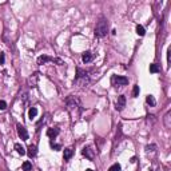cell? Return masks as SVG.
I'll use <instances>...</instances> for the list:
<instances>
[{"label": "cell", "mask_w": 171, "mask_h": 171, "mask_svg": "<svg viewBox=\"0 0 171 171\" xmlns=\"http://www.w3.org/2000/svg\"><path fill=\"white\" fill-rule=\"evenodd\" d=\"M139 92H140L139 86H134V90H132V98H138V96H139Z\"/></svg>", "instance_id": "22"}, {"label": "cell", "mask_w": 171, "mask_h": 171, "mask_svg": "<svg viewBox=\"0 0 171 171\" xmlns=\"http://www.w3.org/2000/svg\"><path fill=\"white\" fill-rule=\"evenodd\" d=\"M88 83H90L88 72L86 70H82L78 67L76 68V76H75V80H74V84H76L79 87H86Z\"/></svg>", "instance_id": "2"}, {"label": "cell", "mask_w": 171, "mask_h": 171, "mask_svg": "<svg viewBox=\"0 0 171 171\" xmlns=\"http://www.w3.org/2000/svg\"><path fill=\"white\" fill-rule=\"evenodd\" d=\"M160 71V67L159 64H156V63H152V64H150V72L151 74H156Z\"/></svg>", "instance_id": "17"}, {"label": "cell", "mask_w": 171, "mask_h": 171, "mask_svg": "<svg viewBox=\"0 0 171 171\" xmlns=\"http://www.w3.org/2000/svg\"><path fill=\"white\" fill-rule=\"evenodd\" d=\"M16 130H18V135L19 138L22 140H28V131H27V128L24 126H22L19 123V125H16Z\"/></svg>", "instance_id": "6"}, {"label": "cell", "mask_w": 171, "mask_h": 171, "mask_svg": "<svg viewBox=\"0 0 171 171\" xmlns=\"http://www.w3.org/2000/svg\"><path fill=\"white\" fill-rule=\"evenodd\" d=\"M136 33H138L139 36H145V33H146L145 27H143V26H140V24H138V26H136Z\"/></svg>", "instance_id": "19"}, {"label": "cell", "mask_w": 171, "mask_h": 171, "mask_svg": "<svg viewBox=\"0 0 171 171\" xmlns=\"http://www.w3.org/2000/svg\"><path fill=\"white\" fill-rule=\"evenodd\" d=\"M125 107H126V96L120 95L118 98V100H116V103H115V108H116V111H123Z\"/></svg>", "instance_id": "8"}, {"label": "cell", "mask_w": 171, "mask_h": 171, "mask_svg": "<svg viewBox=\"0 0 171 171\" xmlns=\"http://www.w3.org/2000/svg\"><path fill=\"white\" fill-rule=\"evenodd\" d=\"M111 84L114 87H123L126 84H128V79L126 76H120V75H112L111 78Z\"/></svg>", "instance_id": "4"}, {"label": "cell", "mask_w": 171, "mask_h": 171, "mask_svg": "<svg viewBox=\"0 0 171 171\" xmlns=\"http://www.w3.org/2000/svg\"><path fill=\"white\" fill-rule=\"evenodd\" d=\"M36 115H38V108H36V107H31L28 111V118L32 120L33 118H36Z\"/></svg>", "instance_id": "15"}, {"label": "cell", "mask_w": 171, "mask_h": 171, "mask_svg": "<svg viewBox=\"0 0 171 171\" xmlns=\"http://www.w3.org/2000/svg\"><path fill=\"white\" fill-rule=\"evenodd\" d=\"M120 170H122V166H120L119 163H114V165L108 169V171H120Z\"/></svg>", "instance_id": "21"}, {"label": "cell", "mask_w": 171, "mask_h": 171, "mask_svg": "<svg viewBox=\"0 0 171 171\" xmlns=\"http://www.w3.org/2000/svg\"><path fill=\"white\" fill-rule=\"evenodd\" d=\"M149 171H152V170H149Z\"/></svg>", "instance_id": "29"}, {"label": "cell", "mask_w": 171, "mask_h": 171, "mask_svg": "<svg viewBox=\"0 0 171 171\" xmlns=\"http://www.w3.org/2000/svg\"><path fill=\"white\" fill-rule=\"evenodd\" d=\"M86 171H92V170H91V169H87V170H86Z\"/></svg>", "instance_id": "28"}, {"label": "cell", "mask_w": 171, "mask_h": 171, "mask_svg": "<svg viewBox=\"0 0 171 171\" xmlns=\"http://www.w3.org/2000/svg\"><path fill=\"white\" fill-rule=\"evenodd\" d=\"M146 102H147V104H150V107H154L156 104V100H155V98H154L152 95H147Z\"/></svg>", "instance_id": "16"}, {"label": "cell", "mask_w": 171, "mask_h": 171, "mask_svg": "<svg viewBox=\"0 0 171 171\" xmlns=\"http://www.w3.org/2000/svg\"><path fill=\"white\" fill-rule=\"evenodd\" d=\"M50 146H51V149L55 150V151H59V150H62V146L53 142V139H51V142H50Z\"/></svg>", "instance_id": "20"}, {"label": "cell", "mask_w": 171, "mask_h": 171, "mask_svg": "<svg viewBox=\"0 0 171 171\" xmlns=\"http://www.w3.org/2000/svg\"><path fill=\"white\" fill-rule=\"evenodd\" d=\"M59 134H60V128H58V127H52V128L47 130V136H48L50 139H55Z\"/></svg>", "instance_id": "9"}, {"label": "cell", "mask_w": 171, "mask_h": 171, "mask_svg": "<svg viewBox=\"0 0 171 171\" xmlns=\"http://www.w3.org/2000/svg\"><path fill=\"white\" fill-rule=\"evenodd\" d=\"M48 62H56L58 64H63V62L60 59H56V58H51V56H47V55H40L38 58V64H46Z\"/></svg>", "instance_id": "5"}, {"label": "cell", "mask_w": 171, "mask_h": 171, "mask_svg": "<svg viewBox=\"0 0 171 171\" xmlns=\"http://www.w3.org/2000/svg\"><path fill=\"white\" fill-rule=\"evenodd\" d=\"M107 32H108V22H107L104 18H102L98 23H96L95 32L94 33H95L96 38H104V36L107 35Z\"/></svg>", "instance_id": "3"}, {"label": "cell", "mask_w": 171, "mask_h": 171, "mask_svg": "<svg viewBox=\"0 0 171 171\" xmlns=\"http://www.w3.org/2000/svg\"><path fill=\"white\" fill-rule=\"evenodd\" d=\"M15 150H16V152H18L19 155H26V154H27L26 149L20 145V143H15Z\"/></svg>", "instance_id": "14"}, {"label": "cell", "mask_w": 171, "mask_h": 171, "mask_svg": "<svg viewBox=\"0 0 171 171\" xmlns=\"http://www.w3.org/2000/svg\"><path fill=\"white\" fill-rule=\"evenodd\" d=\"M146 149H147V151H154V149H156V146L155 145H151V146H147Z\"/></svg>", "instance_id": "27"}, {"label": "cell", "mask_w": 171, "mask_h": 171, "mask_svg": "<svg viewBox=\"0 0 171 171\" xmlns=\"http://www.w3.org/2000/svg\"><path fill=\"white\" fill-rule=\"evenodd\" d=\"M82 155L86 156L88 160H94V158H95V151H94L90 146H87V147H84V149L82 150Z\"/></svg>", "instance_id": "7"}, {"label": "cell", "mask_w": 171, "mask_h": 171, "mask_svg": "<svg viewBox=\"0 0 171 171\" xmlns=\"http://www.w3.org/2000/svg\"><path fill=\"white\" fill-rule=\"evenodd\" d=\"M66 108L70 112V115L74 116V118H78L80 114L83 112V107H82V103H80V99L78 96H74V95H70L66 99Z\"/></svg>", "instance_id": "1"}, {"label": "cell", "mask_w": 171, "mask_h": 171, "mask_svg": "<svg viewBox=\"0 0 171 171\" xmlns=\"http://www.w3.org/2000/svg\"><path fill=\"white\" fill-rule=\"evenodd\" d=\"M22 169H23V171H31L32 170V163L27 160V162H24L22 165Z\"/></svg>", "instance_id": "18"}, {"label": "cell", "mask_w": 171, "mask_h": 171, "mask_svg": "<svg viewBox=\"0 0 171 171\" xmlns=\"http://www.w3.org/2000/svg\"><path fill=\"white\" fill-rule=\"evenodd\" d=\"M92 59H94V53L91 51H86V52H83V55H82V60H83V63H90V62H92Z\"/></svg>", "instance_id": "12"}, {"label": "cell", "mask_w": 171, "mask_h": 171, "mask_svg": "<svg viewBox=\"0 0 171 171\" xmlns=\"http://www.w3.org/2000/svg\"><path fill=\"white\" fill-rule=\"evenodd\" d=\"M38 80H39V74L38 72L32 74V76H29V78H28V86L29 87H36V84H38Z\"/></svg>", "instance_id": "11"}, {"label": "cell", "mask_w": 171, "mask_h": 171, "mask_svg": "<svg viewBox=\"0 0 171 171\" xmlns=\"http://www.w3.org/2000/svg\"><path fill=\"white\" fill-rule=\"evenodd\" d=\"M5 108H7V102H4V100H0V110H2V111H4Z\"/></svg>", "instance_id": "24"}, {"label": "cell", "mask_w": 171, "mask_h": 171, "mask_svg": "<svg viewBox=\"0 0 171 171\" xmlns=\"http://www.w3.org/2000/svg\"><path fill=\"white\" fill-rule=\"evenodd\" d=\"M171 62V47H169V50H167V63L170 64Z\"/></svg>", "instance_id": "25"}, {"label": "cell", "mask_w": 171, "mask_h": 171, "mask_svg": "<svg viewBox=\"0 0 171 171\" xmlns=\"http://www.w3.org/2000/svg\"><path fill=\"white\" fill-rule=\"evenodd\" d=\"M27 154H28L29 158H35L36 155H38V147H36L35 145H29L28 149H27Z\"/></svg>", "instance_id": "10"}, {"label": "cell", "mask_w": 171, "mask_h": 171, "mask_svg": "<svg viewBox=\"0 0 171 171\" xmlns=\"http://www.w3.org/2000/svg\"><path fill=\"white\" fill-rule=\"evenodd\" d=\"M4 62H5L4 52H0V64H4Z\"/></svg>", "instance_id": "26"}, {"label": "cell", "mask_w": 171, "mask_h": 171, "mask_svg": "<svg viewBox=\"0 0 171 171\" xmlns=\"http://www.w3.org/2000/svg\"><path fill=\"white\" fill-rule=\"evenodd\" d=\"M72 155H74V151H72V149H64V152H63V158H64V160H70L72 158Z\"/></svg>", "instance_id": "13"}, {"label": "cell", "mask_w": 171, "mask_h": 171, "mask_svg": "<svg viewBox=\"0 0 171 171\" xmlns=\"http://www.w3.org/2000/svg\"><path fill=\"white\" fill-rule=\"evenodd\" d=\"M169 120H170V112H167V114H166V116H165V123H166V127H167V128H170V123H169Z\"/></svg>", "instance_id": "23"}]
</instances>
